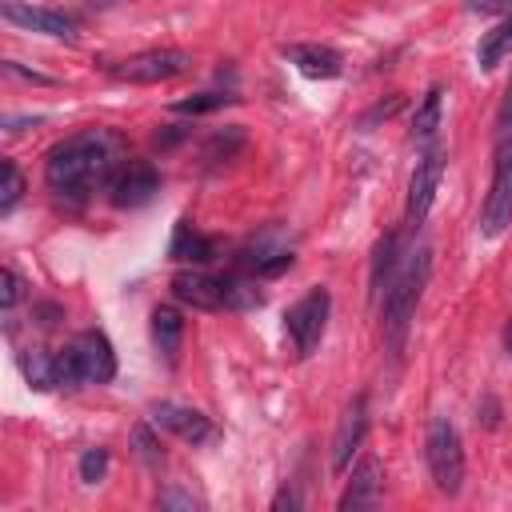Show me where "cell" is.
Segmentation results:
<instances>
[{
  "label": "cell",
  "instance_id": "obj_1",
  "mask_svg": "<svg viewBox=\"0 0 512 512\" xmlns=\"http://www.w3.org/2000/svg\"><path fill=\"white\" fill-rule=\"evenodd\" d=\"M120 136L108 128H92V132H76L68 140H60L48 160H44V184L56 200L64 204H84L96 188H108L112 176L120 172Z\"/></svg>",
  "mask_w": 512,
  "mask_h": 512
},
{
  "label": "cell",
  "instance_id": "obj_2",
  "mask_svg": "<svg viewBox=\"0 0 512 512\" xmlns=\"http://www.w3.org/2000/svg\"><path fill=\"white\" fill-rule=\"evenodd\" d=\"M428 276H432V248L428 244H416L412 252L400 256L380 304H384V340L392 348V356L404 352V340H408V328H412V316H416V304L428 288Z\"/></svg>",
  "mask_w": 512,
  "mask_h": 512
},
{
  "label": "cell",
  "instance_id": "obj_3",
  "mask_svg": "<svg viewBox=\"0 0 512 512\" xmlns=\"http://www.w3.org/2000/svg\"><path fill=\"white\" fill-rule=\"evenodd\" d=\"M56 368H60V388L108 384L116 376V352L100 328H88L64 352H56Z\"/></svg>",
  "mask_w": 512,
  "mask_h": 512
},
{
  "label": "cell",
  "instance_id": "obj_4",
  "mask_svg": "<svg viewBox=\"0 0 512 512\" xmlns=\"http://www.w3.org/2000/svg\"><path fill=\"white\" fill-rule=\"evenodd\" d=\"M424 460H428V476L436 484L440 496H460L464 488V444L452 420L432 416L428 436H424Z\"/></svg>",
  "mask_w": 512,
  "mask_h": 512
},
{
  "label": "cell",
  "instance_id": "obj_5",
  "mask_svg": "<svg viewBox=\"0 0 512 512\" xmlns=\"http://www.w3.org/2000/svg\"><path fill=\"white\" fill-rule=\"evenodd\" d=\"M508 224H512V132L500 136L496 156H492V184L480 208V236L496 240L508 232Z\"/></svg>",
  "mask_w": 512,
  "mask_h": 512
},
{
  "label": "cell",
  "instance_id": "obj_6",
  "mask_svg": "<svg viewBox=\"0 0 512 512\" xmlns=\"http://www.w3.org/2000/svg\"><path fill=\"white\" fill-rule=\"evenodd\" d=\"M328 312H332V296H328V288H308V292L284 312V332H288L292 352H296L300 360L312 356L316 344L324 340Z\"/></svg>",
  "mask_w": 512,
  "mask_h": 512
},
{
  "label": "cell",
  "instance_id": "obj_7",
  "mask_svg": "<svg viewBox=\"0 0 512 512\" xmlns=\"http://www.w3.org/2000/svg\"><path fill=\"white\" fill-rule=\"evenodd\" d=\"M116 80H132V84H160V80H176L184 72H192V56L184 48H152V52H136L128 60H112L104 64Z\"/></svg>",
  "mask_w": 512,
  "mask_h": 512
},
{
  "label": "cell",
  "instance_id": "obj_8",
  "mask_svg": "<svg viewBox=\"0 0 512 512\" xmlns=\"http://www.w3.org/2000/svg\"><path fill=\"white\" fill-rule=\"evenodd\" d=\"M444 148L440 144H424L412 176H408V204H404V220L408 228H420L436 204V192H440V180H444Z\"/></svg>",
  "mask_w": 512,
  "mask_h": 512
},
{
  "label": "cell",
  "instance_id": "obj_9",
  "mask_svg": "<svg viewBox=\"0 0 512 512\" xmlns=\"http://www.w3.org/2000/svg\"><path fill=\"white\" fill-rule=\"evenodd\" d=\"M0 16L16 28H28V32H40V36H52V40H76L80 36V24L76 16L60 12V8H44V4H28V0H4L0 4Z\"/></svg>",
  "mask_w": 512,
  "mask_h": 512
},
{
  "label": "cell",
  "instance_id": "obj_10",
  "mask_svg": "<svg viewBox=\"0 0 512 512\" xmlns=\"http://www.w3.org/2000/svg\"><path fill=\"white\" fill-rule=\"evenodd\" d=\"M364 432H368V396H356V400L344 408V416H340V424H336V436H332V448H328V468H332L336 476L348 472L352 456H356L360 444H364Z\"/></svg>",
  "mask_w": 512,
  "mask_h": 512
},
{
  "label": "cell",
  "instance_id": "obj_11",
  "mask_svg": "<svg viewBox=\"0 0 512 512\" xmlns=\"http://www.w3.org/2000/svg\"><path fill=\"white\" fill-rule=\"evenodd\" d=\"M156 192H160V172H156L148 160L124 164V168L112 176V184H108V200H112L116 208H140V204H148Z\"/></svg>",
  "mask_w": 512,
  "mask_h": 512
},
{
  "label": "cell",
  "instance_id": "obj_12",
  "mask_svg": "<svg viewBox=\"0 0 512 512\" xmlns=\"http://www.w3.org/2000/svg\"><path fill=\"white\" fill-rule=\"evenodd\" d=\"M172 296H176L180 304L200 308V312H220V308H228V300H224V276H208V272H200V268H180V272L172 276Z\"/></svg>",
  "mask_w": 512,
  "mask_h": 512
},
{
  "label": "cell",
  "instance_id": "obj_13",
  "mask_svg": "<svg viewBox=\"0 0 512 512\" xmlns=\"http://www.w3.org/2000/svg\"><path fill=\"white\" fill-rule=\"evenodd\" d=\"M152 424L188 440V444H208L212 440V420L196 408H180V404H152Z\"/></svg>",
  "mask_w": 512,
  "mask_h": 512
},
{
  "label": "cell",
  "instance_id": "obj_14",
  "mask_svg": "<svg viewBox=\"0 0 512 512\" xmlns=\"http://www.w3.org/2000/svg\"><path fill=\"white\" fill-rule=\"evenodd\" d=\"M280 56L288 64H296L312 80H336L344 72V56L336 48H328V44H284Z\"/></svg>",
  "mask_w": 512,
  "mask_h": 512
},
{
  "label": "cell",
  "instance_id": "obj_15",
  "mask_svg": "<svg viewBox=\"0 0 512 512\" xmlns=\"http://www.w3.org/2000/svg\"><path fill=\"white\" fill-rule=\"evenodd\" d=\"M380 480H384L380 460H376V456H364V460L352 468V480H348V488L340 492L336 508H340V512H360V508H372V504L380 500Z\"/></svg>",
  "mask_w": 512,
  "mask_h": 512
},
{
  "label": "cell",
  "instance_id": "obj_16",
  "mask_svg": "<svg viewBox=\"0 0 512 512\" xmlns=\"http://www.w3.org/2000/svg\"><path fill=\"white\" fill-rule=\"evenodd\" d=\"M152 344L164 356V364L180 360V344H184V316L172 304H156L152 308Z\"/></svg>",
  "mask_w": 512,
  "mask_h": 512
},
{
  "label": "cell",
  "instance_id": "obj_17",
  "mask_svg": "<svg viewBox=\"0 0 512 512\" xmlns=\"http://www.w3.org/2000/svg\"><path fill=\"white\" fill-rule=\"evenodd\" d=\"M168 256H172V260H184V264H208V260L216 256V244H212L204 232H196L192 220L184 216V220H176V228H172Z\"/></svg>",
  "mask_w": 512,
  "mask_h": 512
},
{
  "label": "cell",
  "instance_id": "obj_18",
  "mask_svg": "<svg viewBox=\"0 0 512 512\" xmlns=\"http://www.w3.org/2000/svg\"><path fill=\"white\" fill-rule=\"evenodd\" d=\"M508 56H512V16H504L496 28H488V32L480 36V44H476V64H480V72L500 68Z\"/></svg>",
  "mask_w": 512,
  "mask_h": 512
},
{
  "label": "cell",
  "instance_id": "obj_19",
  "mask_svg": "<svg viewBox=\"0 0 512 512\" xmlns=\"http://www.w3.org/2000/svg\"><path fill=\"white\" fill-rule=\"evenodd\" d=\"M440 116H444V88L432 84L424 92V100L416 104V116H412V140L416 144H432L436 128H440Z\"/></svg>",
  "mask_w": 512,
  "mask_h": 512
},
{
  "label": "cell",
  "instance_id": "obj_20",
  "mask_svg": "<svg viewBox=\"0 0 512 512\" xmlns=\"http://www.w3.org/2000/svg\"><path fill=\"white\" fill-rule=\"evenodd\" d=\"M20 372L24 380L36 388V392H48V388H60V368H56V352H44V348H32L20 356Z\"/></svg>",
  "mask_w": 512,
  "mask_h": 512
},
{
  "label": "cell",
  "instance_id": "obj_21",
  "mask_svg": "<svg viewBox=\"0 0 512 512\" xmlns=\"http://www.w3.org/2000/svg\"><path fill=\"white\" fill-rule=\"evenodd\" d=\"M396 264H400V236L388 232V236L376 244V256H372V296H376V300L384 296V288H388Z\"/></svg>",
  "mask_w": 512,
  "mask_h": 512
},
{
  "label": "cell",
  "instance_id": "obj_22",
  "mask_svg": "<svg viewBox=\"0 0 512 512\" xmlns=\"http://www.w3.org/2000/svg\"><path fill=\"white\" fill-rule=\"evenodd\" d=\"M236 100H240V96H232V92H196V96H188V100H176L172 112H176V116H204V112L228 108V104H236Z\"/></svg>",
  "mask_w": 512,
  "mask_h": 512
},
{
  "label": "cell",
  "instance_id": "obj_23",
  "mask_svg": "<svg viewBox=\"0 0 512 512\" xmlns=\"http://www.w3.org/2000/svg\"><path fill=\"white\" fill-rule=\"evenodd\" d=\"M0 180H4L0 184V216H8L24 196V176H20L16 160H0Z\"/></svg>",
  "mask_w": 512,
  "mask_h": 512
},
{
  "label": "cell",
  "instance_id": "obj_24",
  "mask_svg": "<svg viewBox=\"0 0 512 512\" xmlns=\"http://www.w3.org/2000/svg\"><path fill=\"white\" fill-rule=\"evenodd\" d=\"M132 440H136V452H140V460H144V464H152V468H156V464L164 460V448H160V440L152 436V428H148V424H136V428H132Z\"/></svg>",
  "mask_w": 512,
  "mask_h": 512
},
{
  "label": "cell",
  "instance_id": "obj_25",
  "mask_svg": "<svg viewBox=\"0 0 512 512\" xmlns=\"http://www.w3.org/2000/svg\"><path fill=\"white\" fill-rule=\"evenodd\" d=\"M104 472H108V448H88L80 456V480L96 484V480H104Z\"/></svg>",
  "mask_w": 512,
  "mask_h": 512
},
{
  "label": "cell",
  "instance_id": "obj_26",
  "mask_svg": "<svg viewBox=\"0 0 512 512\" xmlns=\"http://www.w3.org/2000/svg\"><path fill=\"white\" fill-rule=\"evenodd\" d=\"M20 296H24L20 272H16V268H4V272H0V304H4V316H12V308H16Z\"/></svg>",
  "mask_w": 512,
  "mask_h": 512
},
{
  "label": "cell",
  "instance_id": "obj_27",
  "mask_svg": "<svg viewBox=\"0 0 512 512\" xmlns=\"http://www.w3.org/2000/svg\"><path fill=\"white\" fill-rule=\"evenodd\" d=\"M244 144V132L240 128H228V132H216L212 144H208V160H228L236 148Z\"/></svg>",
  "mask_w": 512,
  "mask_h": 512
},
{
  "label": "cell",
  "instance_id": "obj_28",
  "mask_svg": "<svg viewBox=\"0 0 512 512\" xmlns=\"http://www.w3.org/2000/svg\"><path fill=\"white\" fill-rule=\"evenodd\" d=\"M156 504H160V508H200V500H196L192 492H180V488L160 492V496H156Z\"/></svg>",
  "mask_w": 512,
  "mask_h": 512
},
{
  "label": "cell",
  "instance_id": "obj_29",
  "mask_svg": "<svg viewBox=\"0 0 512 512\" xmlns=\"http://www.w3.org/2000/svg\"><path fill=\"white\" fill-rule=\"evenodd\" d=\"M468 8L480 16H512V0H468Z\"/></svg>",
  "mask_w": 512,
  "mask_h": 512
},
{
  "label": "cell",
  "instance_id": "obj_30",
  "mask_svg": "<svg viewBox=\"0 0 512 512\" xmlns=\"http://www.w3.org/2000/svg\"><path fill=\"white\" fill-rule=\"evenodd\" d=\"M4 72H8V76H20V80H32V84H56L52 76H40V72H28V68H20L16 60H4Z\"/></svg>",
  "mask_w": 512,
  "mask_h": 512
},
{
  "label": "cell",
  "instance_id": "obj_31",
  "mask_svg": "<svg viewBox=\"0 0 512 512\" xmlns=\"http://www.w3.org/2000/svg\"><path fill=\"white\" fill-rule=\"evenodd\" d=\"M284 508H300V496H296L288 484H284V488L272 496V512H284Z\"/></svg>",
  "mask_w": 512,
  "mask_h": 512
},
{
  "label": "cell",
  "instance_id": "obj_32",
  "mask_svg": "<svg viewBox=\"0 0 512 512\" xmlns=\"http://www.w3.org/2000/svg\"><path fill=\"white\" fill-rule=\"evenodd\" d=\"M496 128H500V136L512 132V88L504 92V104H500V112H496Z\"/></svg>",
  "mask_w": 512,
  "mask_h": 512
},
{
  "label": "cell",
  "instance_id": "obj_33",
  "mask_svg": "<svg viewBox=\"0 0 512 512\" xmlns=\"http://www.w3.org/2000/svg\"><path fill=\"white\" fill-rule=\"evenodd\" d=\"M396 108H400V96H392V100H388V104H376V108H372V112H368V116H364V124H372V120H380V116H384V120H388V116H392V112H396Z\"/></svg>",
  "mask_w": 512,
  "mask_h": 512
},
{
  "label": "cell",
  "instance_id": "obj_34",
  "mask_svg": "<svg viewBox=\"0 0 512 512\" xmlns=\"http://www.w3.org/2000/svg\"><path fill=\"white\" fill-rule=\"evenodd\" d=\"M36 316H40V328H52V324L60 320V308H56V304H40Z\"/></svg>",
  "mask_w": 512,
  "mask_h": 512
},
{
  "label": "cell",
  "instance_id": "obj_35",
  "mask_svg": "<svg viewBox=\"0 0 512 512\" xmlns=\"http://www.w3.org/2000/svg\"><path fill=\"white\" fill-rule=\"evenodd\" d=\"M504 344H508V352H512V324L504 328Z\"/></svg>",
  "mask_w": 512,
  "mask_h": 512
}]
</instances>
